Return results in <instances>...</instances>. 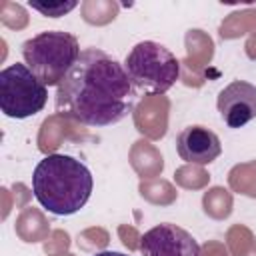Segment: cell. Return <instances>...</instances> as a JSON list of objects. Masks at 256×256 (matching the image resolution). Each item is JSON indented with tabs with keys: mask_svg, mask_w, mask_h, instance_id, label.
<instances>
[{
	"mask_svg": "<svg viewBox=\"0 0 256 256\" xmlns=\"http://www.w3.org/2000/svg\"><path fill=\"white\" fill-rule=\"evenodd\" d=\"M48 86L26 66L10 64L0 72V110L14 120L30 118L46 106Z\"/></svg>",
	"mask_w": 256,
	"mask_h": 256,
	"instance_id": "5b68a950",
	"label": "cell"
},
{
	"mask_svg": "<svg viewBox=\"0 0 256 256\" xmlns=\"http://www.w3.org/2000/svg\"><path fill=\"white\" fill-rule=\"evenodd\" d=\"M136 90L124 64L100 48L82 50L56 88V110L84 126H112L130 116Z\"/></svg>",
	"mask_w": 256,
	"mask_h": 256,
	"instance_id": "6da1fadb",
	"label": "cell"
},
{
	"mask_svg": "<svg viewBox=\"0 0 256 256\" xmlns=\"http://www.w3.org/2000/svg\"><path fill=\"white\" fill-rule=\"evenodd\" d=\"M94 178L90 168L68 154L44 156L32 174V192L42 208L56 216H72L90 200Z\"/></svg>",
	"mask_w": 256,
	"mask_h": 256,
	"instance_id": "7a4b0ae2",
	"label": "cell"
},
{
	"mask_svg": "<svg viewBox=\"0 0 256 256\" xmlns=\"http://www.w3.org/2000/svg\"><path fill=\"white\" fill-rule=\"evenodd\" d=\"M176 152L188 164L206 166L220 156L222 144L216 132H212L206 126L194 124V126H186L176 136Z\"/></svg>",
	"mask_w": 256,
	"mask_h": 256,
	"instance_id": "ba28073f",
	"label": "cell"
},
{
	"mask_svg": "<svg viewBox=\"0 0 256 256\" xmlns=\"http://www.w3.org/2000/svg\"><path fill=\"white\" fill-rule=\"evenodd\" d=\"M140 252L142 256H200V244L188 230L164 222L144 232Z\"/></svg>",
	"mask_w": 256,
	"mask_h": 256,
	"instance_id": "8992f818",
	"label": "cell"
},
{
	"mask_svg": "<svg viewBox=\"0 0 256 256\" xmlns=\"http://www.w3.org/2000/svg\"><path fill=\"white\" fill-rule=\"evenodd\" d=\"M28 8L44 14V16H50V18H60L64 14H68L70 10L76 8V2H48V4H40V2H28Z\"/></svg>",
	"mask_w": 256,
	"mask_h": 256,
	"instance_id": "9c48e42d",
	"label": "cell"
},
{
	"mask_svg": "<svg viewBox=\"0 0 256 256\" xmlns=\"http://www.w3.org/2000/svg\"><path fill=\"white\" fill-rule=\"evenodd\" d=\"M78 38L64 30H46L22 44L26 66L46 84L56 86L66 78L80 58Z\"/></svg>",
	"mask_w": 256,
	"mask_h": 256,
	"instance_id": "3957f363",
	"label": "cell"
},
{
	"mask_svg": "<svg viewBox=\"0 0 256 256\" xmlns=\"http://www.w3.org/2000/svg\"><path fill=\"white\" fill-rule=\"evenodd\" d=\"M94 256H128V254H122V252H116V250H102Z\"/></svg>",
	"mask_w": 256,
	"mask_h": 256,
	"instance_id": "30bf717a",
	"label": "cell"
},
{
	"mask_svg": "<svg viewBox=\"0 0 256 256\" xmlns=\"http://www.w3.org/2000/svg\"><path fill=\"white\" fill-rule=\"evenodd\" d=\"M124 70L140 92L164 94L176 84L180 76V62L164 44L144 40L126 54Z\"/></svg>",
	"mask_w": 256,
	"mask_h": 256,
	"instance_id": "277c9868",
	"label": "cell"
},
{
	"mask_svg": "<svg viewBox=\"0 0 256 256\" xmlns=\"http://www.w3.org/2000/svg\"><path fill=\"white\" fill-rule=\"evenodd\" d=\"M216 108L228 128H242L256 118V86L246 80H232L218 92Z\"/></svg>",
	"mask_w": 256,
	"mask_h": 256,
	"instance_id": "52a82bcc",
	"label": "cell"
}]
</instances>
